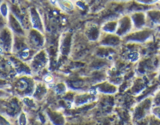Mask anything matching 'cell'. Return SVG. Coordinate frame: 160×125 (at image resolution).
I'll use <instances>...</instances> for the list:
<instances>
[{"instance_id":"13","label":"cell","mask_w":160,"mask_h":125,"mask_svg":"<svg viewBox=\"0 0 160 125\" xmlns=\"http://www.w3.org/2000/svg\"><path fill=\"white\" fill-rule=\"evenodd\" d=\"M46 116L50 120L52 124H64L65 120L62 114H60L56 111H52V110H47Z\"/></svg>"},{"instance_id":"20","label":"cell","mask_w":160,"mask_h":125,"mask_svg":"<svg viewBox=\"0 0 160 125\" xmlns=\"http://www.w3.org/2000/svg\"><path fill=\"white\" fill-rule=\"evenodd\" d=\"M139 1H142L144 3H152V2H155V1H157V0H139Z\"/></svg>"},{"instance_id":"19","label":"cell","mask_w":160,"mask_h":125,"mask_svg":"<svg viewBox=\"0 0 160 125\" xmlns=\"http://www.w3.org/2000/svg\"><path fill=\"white\" fill-rule=\"evenodd\" d=\"M10 123H11L10 122V120L0 112V124H10Z\"/></svg>"},{"instance_id":"23","label":"cell","mask_w":160,"mask_h":125,"mask_svg":"<svg viewBox=\"0 0 160 125\" xmlns=\"http://www.w3.org/2000/svg\"><path fill=\"white\" fill-rule=\"evenodd\" d=\"M3 1H5V0H0V4H1V3H2Z\"/></svg>"},{"instance_id":"17","label":"cell","mask_w":160,"mask_h":125,"mask_svg":"<svg viewBox=\"0 0 160 125\" xmlns=\"http://www.w3.org/2000/svg\"><path fill=\"white\" fill-rule=\"evenodd\" d=\"M16 121H17L18 124H27V122H28L27 121V117H26V114H25L24 111H22L18 115Z\"/></svg>"},{"instance_id":"7","label":"cell","mask_w":160,"mask_h":125,"mask_svg":"<svg viewBox=\"0 0 160 125\" xmlns=\"http://www.w3.org/2000/svg\"><path fill=\"white\" fill-rule=\"evenodd\" d=\"M28 14H29V20L31 28L40 30V31L44 32V22H43V16L40 10L35 5H31L28 7Z\"/></svg>"},{"instance_id":"10","label":"cell","mask_w":160,"mask_h":125,"mask_svg":"<svg viewBox=\"0 0 160 125\" xmlns=\"http://www.w3.org/2000/svg\"><path fill=\"white\" fill-rule=\"evenodd\" d=\"M48 85L44 81H39L35 84L34 91L32 93V97L36 100V101H41L45 98L46 94L48 92Z\"/></svg>"},{"instance_id":"3","label":"cell","mask_w":160,"mask_h":125,"mask_svg":"<svg viewBox=\"0 0 160 125\" xmlns=\"http://www.w3.org/2000/svg\"><path fill=\"white\" fill-rule=\"evenodd\" d=\"M32 75L41 74L49 65V56L46 49L42 48L36 51L28 62Z\"/></svg>"},{"instance_id":"6","label":"cell","mask_w":160,"mask_h":125,"mask_svg":"<svg viewBox=\"0 0 160 125\" xmlns=\"http://www.w3.org/2000/svg\"><path fill=\"white\" fill-rule=\"evenodd\" d=\"M14 35L7 25L0 29V51L2 53L10 54L12 52Z\"/></svg>"},{"instance_id":"1","label":"cell","mask_w":160,"mask_h":125,"mask_svg":"<svg viewBox=\"0 0 160 125\" xmlns=\"http://www.w3.org/2000/svg\"><path fill=\"white\" fill-rule=\"evenodd\" d=\"M35 84H36V81L32 75H19L10 83L8 90H10L13 95H16L21 98L32 96Z\"/></svg>"},{"instance_id":"12","label":"cell","mask_w":160,"mask_h":125,"mask_svg":"<svg viewBox=\"0 0 160 125\" xmlns=\"http://www.w3.org/2000/svg\"><path fill=\"white\" fill-rule=\"evenodd\" d=\"M50 1L52 2V4L56 5L58 9L64 12L72 11L74 8V4L71 0H50Z\"/></svg>"},{"instance_id":"2","label":"cell","mask_w":160,"mask_h":125,"mask_svg":"<svg viewBox=\"0 0 160 125\" xmlns=\"http://www.w3.org/2000/svg\"><path fill=\"white\" fill-rule=\"evenodd\" d=\"M23 111L22 100H19L16 95H9L0 99V112L10 119H17L18 115Z\"/></svg>"},{"instance_id":"5","label":"cell","mask_w":160,"mask_h":125,"mask_svg":"<svg viewBox=\"0 0 160 125\" xmlns=\"http://www.w3.org/2000/svg\"><path fill=\"white\" fill-rule=\"evenodd\" d=\"M72 48V34L65 32L61 35L58 44V60L57 63H62L68 55L71 53Z\"/></svg>"},{"instance_id":"8","label":"cell","mask_w":160,"mask_h":125,"mask_svg":"<svg viewBox=\"0 0 160 125\" xmlns=\"http://www.w3.org/2000/svg\"><path fill=\"white\" fill-rule=\"evenodd\" d=\"M7 59L11 63L14 71L16 73V76H19V75H32L31 70H30V67L27 62L22 61L21 59H19L17 56H15L12 53H10Z\"/></svg>"},{"instance_id":"9","label":"cell","mask_w":160,"mask_h":125,"mask_svg":"<svg viewBox=\"0 0 160 125\" xmlns=\"http://www.w3.org/2000/svg\"><path fill=\"white\" fill-rule=\"evenodd\" d=\"M6 25L14 35H26L27 30L23 27V25L11 12L9 13L6 19Z\"/></svg>"},{"instance_id":"18","label":"cell","mask_w":160,"mask_h":125,"mask_svg":"<svg viewBox=\"0 0 160 125\" xmlns=\"http://www.w3.org/2000/svg\"><path fill=\"white\" fill-rule=\"evenodd\" d=\"M9 95H11V94H10V92L8 91V89L0 88V99L4 98V97H7V96H9Z\"/></svg>"},{"instance_id":"21","label":"cell","mask_w":160,"mask_h":125,"mask_svg":"<svg viewBox=\"0 0 160 125\" xmlns=\"http://www.w3.org/2000/svg\"><path fill=\"white\" fill-rule=\"evenodd\" d=\"M27 1L34 2V3H42V2H43V0H27Z\"/></svg>"},{"instance_id":"22","label":"cell","mask_w":160,"mask_h":125,"mask_svg":"<svg viewBox=\"0 0 160 125\" xmlns=\"http://www.w3.org/2000/svg\"><path fill=\"white\" fill-rule=\"evenodd\" d=\"M10 3H20L21 2V0H7Z\"/></svg>"},{"instance_id":"11","label":"cell","mask_w":160,"mask_h":125,"mask_svg":"<svg viewBox=\"0 0 160 125\" xmlns=\"http://www.w3.org/2000/svg\"><path fill=\"white\" fill-rule=\"evenodd\" d=\"M95 96L90 92H83L79 93L73 99V104L75 106H81V105L87 104L89 102L92 101V99H94Z\"/></svg>"},{"instance_id":"14","label":"cell","mask_w":160,"mask_h":125,"mask_svg":"<svg viewBox=\"0 0 160 125\" xmlns=\"http://www.w3.org/2000/svg\"><path fill=\"white\" fill-rule=\"evenodd\" d=\"M85 36H86L89 40L94 41L99 37V29L95 25H91V26L87 27L86 31H85Z\"/></svg>"},{"instance_id":"4","label":"cell","mask_w":160,"mask_h":125,"mask_svg":"<svg viewBox=\"0 0 160 125\" xmlns=\"http://www.w3.org/2000/svg\"><path fill=\"white\" fill-rule=\"evenodd\" d=\"M25 37H26L28 46L34 51H38V50L45 47L46 38L44 36V32L40 31V30L30 28L27 30Z\"/></svg>"},{"instance_id":"16","label":"cell","mask_w":160,"mask_h":125,"mask_svg":"<svg viewBox=\"0 0 160 125\" xmlns=\"http://www.w3.org/2000/svg\"><path fill=\"white\" fill-rule=\"evenodd\" d=\"M53 89H54L55 93L61 95V94H64L67 92V85L62 82H58L53 85Z\"/></svg>"},{"instance_id":"15","label":"cell","mask_w":160,"mask_h":125,"mask_svg":"<svg viewBox=\"0 0 160 125\" xmlns=\"http://www.w3.org/2000/svg\"><path fill=\"white\" fill-rule=\"evenodd\" d=\"M9 13H10L9 2L7 0H5V1H3L1 4H0V15H2L5 19H7Z\"/></svg>"}]
</instances>
